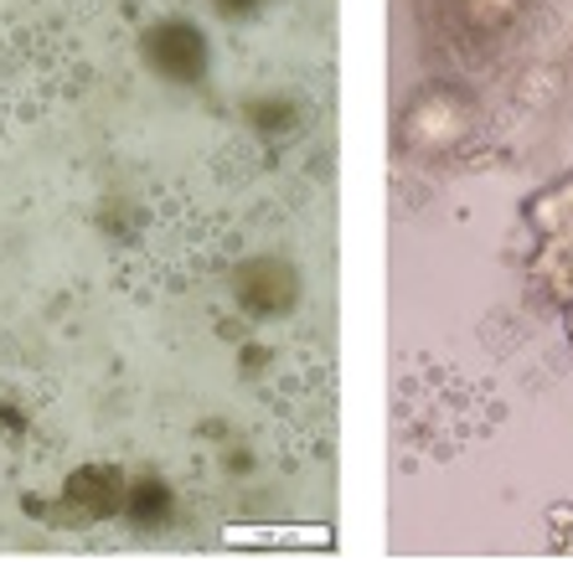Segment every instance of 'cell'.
Returning a JSON list of instances; mask_svg holds the SVG:
<instances>
[{
	"label": "cell",
	"instance_id": "obj_3",
	"mask_svg": "<svg viewBox=\"0 0 573 562\" xmlns=\"http://www.w3.org/2000/svg\"><path fill=\"white\" fill-rule=\"evenodd\" d=\"M62 501H73V522H99V516H114L119 501H130V490H124V475L109 465H94V469H78L73 480H68V496Z\"/></svg>",
	"mask_w": 573,
	"mask_h": 562
},
{
	"label": "cell",
	"instance_id": "obj_6",
	"mask_svg": "<svg viewBox=\"0 0 573 562\" xmlns=\"http://www.w3.org/2000/svg\"><path fill=\"white\" fill-rule=\"evenodd\" d=\"M258 0H222V11H228V16H237V11H254Z\"/></svg>",
	"mask_w": 573,
	"mask_h": 562
},
{
	"label": "cell",
	"instance_id": "obj_4",
	"mask_svg": "<svg viewBox=\"0 0 573 562\" xmlns=\"http://www.w3.org/2000/svg\"><path fill=\"white\" fill-rule=\"evenodd\" d=\"M537 228L548 233V243H553L558 258H569L573 264V181L553 186V192L537 201Z\"/></svg>",
	"mask_w": 573,
	"mask_h": 562
},
{
	"label": "cell",
	"instance_id": "obj_5",
	"mask_svg": "<svg viewBox=\"0 0 573 562\" xmlns=\"http://www.w3.org/2000/svg\"><path fill=\"white\" fill-rule=\"evenodd\" d=\"M130 522L135 526H160L166 516H171V496H166V485L160 480H139V485H130Z\"/></svg>",
	"mask_w": 573,
	"mask_h": 562
},
{
	"label": "cell",
	"instance_id": "obj_1",
	"mask_svg": "<svg viewBox=\"0 0 573 562\" xmlns=\"http://www.w3.org/2000/svg\"><path fill=\"white\" fill-rule=\"evenodd\" d=\"M145 58L160 78L171 83H202L207 73V41L192 21H160L145 32Z\"/></svg>",
	"mask_w": 573,
	"mask_h": 562
},
{
	"label": "cell",
	"instance_id": "obj_7",
	"mask_svg": "<svg viewBox=\"0 0 573 562\" xmlns=\"http://www.w3.org/2000/svg\"><path fill=\"white\" fill-rule=\"evenodd\" d=\"M569 335H573V305H569Z\"/></svg>",
	"mask_w": 573,
	"mask_h": 562
},
{
	"label": "cell",
	"instance_id": "obj_2",
	"mask_svg": "<svg viewBox=\"0 0 573 562\" xmlns=\"http://www.w3.org/2000/svg\"><path fill=\"white\" fill-rule=\"evenodd\" d=\"M300 300V279L279 258H258L248 269H237V305L254 315H284Z\"/></svg>",
	"mask_w": 573,
	"mask_h": 562
}]
</instances>
